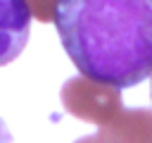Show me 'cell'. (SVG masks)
<instances>
[{
  "mask_svg": "<svg viewBox=\"0 0 152 143\" xmlns=\"http://www.w3.org/2000/svg\"><path fill=\"white\" fill-rule=\"evenodd\" d=\"M52 21L81 76L121 91L152 74L147 0H59Z\"/></svg>",
  "mask_w": 152,
  "mask_h": 143,
  "instance_id": "1",
  "label": "cell"
},
{
  "mask_svg": "<svg viewBox=\"0 0 152 143\" xmlns=\"http://www.w3.org/2000/svg\"><path fill=\"white\" fill-rule=\"evenodd\" d=\"M147 2H150V5H152V0H147Z\"/></svg>",
  "mask_w": 152,
  "mask_h": 143,
  "instance_id": "8",
  "label": "cell"
},
{
  "mask_svg": "<svg viewBox=\"0 0 152 143\" xmlns=\"http://www.w3.org/2000/svg\"><path fill=\"white\" fill-rule=\"evenodd\" d=\"M74 143H112V141H109V138H107V136H104V133H102V131L97 129V131H95L93 136H83V138L74 141Z\"/></svg>",
  "mask_w": 152,
  "mask_h": 143,
  "instance_id": "6",
  "label": "cell"
},
{
  "mask_svg": "<svg viewBox=\"0 0 152 143\" xmlns=\"http://www.w3.org/2000/svg\"><path fill=\"white\" fill-rule=\"evenodd\" d=\"M31 36V12L24 0H0V67L21 55Z\"/></svg>",
  "mask_w": 152,
  "mask_h": 143,
  "instance_id": "3",
  "label": "cell"
},
{
  "mask_svg": "<svg viewBox=\"0 0 152 143\" xmlns=\"http://www.w3.org/2000/svg\"><path fill=\"white\" fill-rule=\"evenodd\" d=\"M62 105L69 114L104 126L109 124L121 110V91L109 86V83H100L86 76H71L66 79V83L59 91Z\"/></svg>",
  "mask_w": 152,
  "mask_h": 143,
  "instance_id": "2",
  "label": "cell"
},
{
  "mask_svg": "<svg viewBox=\"0 0 152 143\" xmlns=\"http://www.w3.org/2000/svg\"><path fill=\"white\" fill-rule=\"evenodd\" d=\"M31 17H36L38 21H52L55 19V10L59 0H24Z\"/></svg>",
  "mask_w": 152,
  "mask_h": 143,
  "instance_id": "5",
  "label": "cell"
},
{
  "mask_svg": "<svg viewBox=\"0 0 152 143\" xmlns=\"http://www.w3.org/2000/svg\"><path fill=\"white\" fill-rule=\"evenodd\" d=\"M0 143H12V133L7 131V126H5L2 119H0Z\"/></svg>",
  "mask_w": 152,
  "mask_h": 143,
  "instance_id": "7",
  "label": "cell"
},
{
  "mask_svg": "<svg viewBox=\"0 0 152 143\" xmlns=\"http://www.w3.org/2000/svg\"><path fill=\"white\" fill-rule=\"evenodd\" d=\"M100 131L112 143H152V110L124 107Z\"/></svg>",
  "mask_w": 152,
  "mask_h": 143,
  "instance_id": "4",
  "label": "cell"
}]
</instances>
